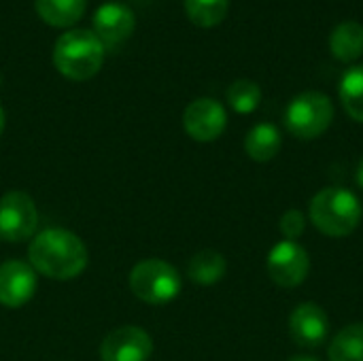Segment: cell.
Listing matches in <instances>:
<instances>
[{
  "label": "cell",
  "instance_id": "6da1fadb",
  "mask_svg": "<svg viewBox=\"0 0 363 361\" xmlns=\"http://www.w3.org/2000/svg\"><path fill=\"white\" fill-rule=\"evenodd\" d=\"M30 264L36 272L66 281L79 277L87 266V249L79 236L68 230H47L30 245Z\"/></svg>",
  "mask_w": 363,
  "mask_h": 361
},
{
  "label": "cell",
  "instance_id": "7a4b0ae2",
  "mask_svg": "<svg viewBox=\"0 0 363 361\" xmlns=\"http://www.w3.org/2000/svg\"><path fill=\"white\" fill-rule=\"evenodd\" d=\"M308 215L319 232L325 236L342 238L357 230L362 223L363 209L353 191L345 187H325L311 200Z\"/></svg>",
  "mask_w": 363,
  "mask_h": 361
},
{
  "label": "cell",
  "instance_id": "3957f363",
  "mask_svg": "<svg viewBox=\"0 0 363 361\" xmlns=\"http://www.w3.org/2000/svg\"><path fill=\"white\" fill-rule=\"evenodd\" d=\"M104 62V45L91 30H68L53 47V64L70 81L91 79Z\"/></svg>",
  "mask_w": 363,
  "mask_h": 361
},
{
  "label": "cell",
  "instance_id": "277c9868",
  "mask_svg": "<svg viewBox=\"0 0 363 361\" xmlns=\"http://www.w3.org/2000/svg\"><path fill=\"white\" fill-rule=\"evenodd\" d=\"M334 119V104L323 91H304L296 96L285 111L287 130L302 138L313 140L319 138Z\"/></svg>",
  "mask_w": 363,
  "mask_h": 361
},
{
  "label": "cell",
  "instance_id": "5b68a950",
  "mask_svg": "<svg viewBox=\"0 0 363 361\" xmlns=\"http://www.w3.org/2000/svg\"><path fill=\"white\" fill-rule=\"evenodd\" d=\"M130 287L134 296L147 304H168L181 291V277L177 268L164 260H145L134 266Z\"/></svg>",
  "mask_w": 363,
  "mask_h": 361
},
{
  "label": "cell",
  "instance_id": "8992f818",
  "mask_svg": "<svg viewBox=\"0 0 363 361\" xmlns=\"http://www.w3.org/2000/svg\"><path fill=\"white\" fill-rule=\"evenodd\" d=\"M38 226L32 198L23 191H9L0 198V238L9 243L28 240Z\"/></svg>",
  "mask_w": 363,
  "mask_h": 361
},
{
  "label": "cell",
  "instance_id": "52a82bcc",
  "mask_svg": "<svg viewBox=\"0 0 363 361\" xmlns=\"http://www.w3.org/2000/svg\"><path fill=\"white\" fill-rule=\"evenodd\" d=\"M311 270V257L306 249L294 240H281L279 245L272 247L268 255V274L270 279L285 287H298L306 281Z\"/></svg>",
  "mask_w": 363,
  "mask_h": 361
},
{
  "label": "cell",
  "instance_id": "ba28073f",
  "mask_svg": "<svg viewBox=\"0 0 363 361\" xmlns=\"http://www.w3.org/2000/svg\"><path fill=\"white\" fill-rule=\"evenodd\" d=\"M185 132L198 143H211L219 138L228 126L225 109L213 98H198L194 100L183 113Z\"/></svg>",
  "mask_w": 363,
  "mask_h": 361
},
{
  "label": "cell",
  "instance_id": "9c48e42d",
  "mask_svg": "<svg viewBox=\"0 0 363 361\" xmlns=\"http://www.w3.org/2000/svg\"><path fill=\"white\" fill-rule=\"evenodd\" d=\"M153 351L149 334L136 326L113 330L100 347L102 361H147Z\"/></svg>",
  "mask_w": 363,
  "mask_h": 361
},
{
  "label": "cell",
  "instance_id": "30bf717a",
  "mask_svg": "<svg viewBox=\"0 0 363 361\" xmlns=\"http://www.w3.org/2000/svg\"><path fill=\"white\" fill-rule=\"evenodd\" d=\"M136 28V17L130 6L119 2L102 4L94 15V34L104 47L121 45Z\"/></svg>",
  "mask_w": 363,
  "mask_h": 361
},
{
  "label": "cell",
  "instance_id": "8fae6325",
  "mask_svg": "<svg viewBox=\"0 0 363 361\" xmlns=\"http://www.w3.org/2000/svg\"><path fill=\"white\" fill-rule=\"evenodd\" d=\"M289 332L291 338L308 349H315L328 340L330 334V319L325 311L315 302H304L296 306L289 317Z\"/></svg>",
  "mask_w": 363,
  "mask_h": 361
},
{
  "label": "cell",
  "instance_id": "7c38bea8",
  "mask_svg": "<svg viewBox=\"0 0 363 361\" xmlns=\"http://www.w3.org/2000/svg\"><path fill=\"white\" fill-rule=\"evenodd\" d=\"M36 289L34 268L23 262H6L0 266V304L6 309L23 306Z\"/></svg>",
  "mask_w": 363,
  "mask_h": 361
},
{
  "label": "cell",
  "instance_id": "4fadbf2b",
  "mask_svg": "<svg viewBox=\"0 0 363 361\" xmlns=\"http://www.w3.org/2000/svg\"><path fill=\"white\" fill-rule=\"evenodd\" d=\"M330 51L338 62L351 64L363 55V26L359 21H342L330 34Z\"/></svg>",
  "mask_w": 363,
  "mask_h": 361
},
{
  "label": "cell",
  "instance_id": "5bb4252c",
  "mask_svg": "<svg viewBox=\"0 0 363 361\" xmlns=\"http://www.w3.org/2000/svg\"><path fill=\"white\" fill-rule=\"evenodd\" d=\"M283 138L274 123H257L245 138V151L255 162H270L281 151Z\"/></svg>",
  "mask_w": 363,
  "mask_h": 361
},
{
  "label": "cell",
  "instance_id": "9a60e30c",
  "mask_svg": "<svg viewBox=\"0 0 363 361\" xmlns=\"http://www.w3.org/2000/svg\"><path fill=\"white\" fill-rule=\"evenodd\" d=\"M85 6V0H36L38 17L53 28L74 26L83 17Z\"/></svg>",
  "mask_w": 363,
  "mask_h": 361
},
{
  "label": "cell",
  "instance_id": "2e32d148",
  "mask_svg": "<svg viewBox=\"0 0 363 361\" xmlns=\"http://www.w3.org/2000/svg\"><path fill=\"white\" fill-rule=\"evenodd\" d=\"M225 270H228L225 257L217 251H211V249L196 253L187 266L189 279L198 285H215L217 281L223 279Z\"/></svg>",
  "mask_w": 363,
  "mask_h": 361
},
{
  "label": "cell",
  "instance_id": "e0dca14e",
  "mask_svg": "<svg viewBox=\"0 0 363 361\" xmlns=\"http://www.w3.org/2000/svg\"><path fill=\"white\" fill-rule=\"evenodd\" d=\"M330 361H363V323L340 330L330 345Z\"/></svg>",
  "mask_w": 363,
  "mask_h": 361
},
{
  "label": "cell",
  "instance_id": "ac0fdd59",
  "mask_svg": "<svg viewBox=\"0 0 363 361\" xmlns=\"http://www.w3.org/2000/svg\"><path fill=\"white\" fill-rule=\"evenodd\" d=\"M340 100L349 117L363 123V64L351 66L340 81Z\"/></svg>",
  "mask_w": 363,
  "mask_h": 361
},
{
  "label": "cell",
  "instance_id": "d6986e66",
  "mask_svg": "<svg viewBox=\"0 0 363 361\" xmlns=\"http://www.w3.org/2000/svg\"><path fill=\"white\" fill-rule=\"evenodd\" d=\"M230 11V0H185L187 17L200 28L219 26Z\"/></svg>",
  "mask_w": 363,
  "mask_h": 361
},
{
  "label": "cell",
  "instance_id": "ffe728a7",
  "mask_svg": "<svg viewBox=\"0 0 363 361\" xmlns=\"http://www.w3.org/2000/svg\"><path fill=\"white\" fill-rule=\"evenodd\" d=\"M228 102L236 113L249 115L262 102V87L251 79H238L228 87Z\"/></svg>",
  "mask_w": 363,
  "mask_h": 361
},
{
  "label": "cell",
  "instance_id": "44dd1931",
  "mask_svg": "<svg viewBox=\"0 0 363 361\" xmlns=\"http://www.w3.org/2000/svg\"><path fill=\"white\" fill-rule=\"evenodd\" d=\"M279 228H281V232L285 234L287 240H294V243H296V238H300V236L304 234V230H306V217H304L302 211L289 209V211L281 217Z\"/></svg>",
  "mask_w": 363,
  "mask_h": 361
},
{
  "label": "cell",
  "instance_id": "7402d4cb",
  "mask_svg": "<svg viewBox=\"0 0 363 361\" xmlns=\"http://www.w3.org/2000/svg\"><path fill=\"white\" fill-rule=\"evenodd\" d=\"M357 185L363 189V160L359 162V166H357Z\"/></svg>",
  "mask_w": 363,
  "mask_h": 361
},
{
  "label": "cell",
  "instance_id": "603a6c76",
  "mask_svg": "<svg viewBox=\"0 0 363 361\" xmlns=\"http://www.w3.org/2000/svg\"><path fill=\"white\" fill-rule=\"evenodd\" d=\"M287 361H319V360H315V357H311V355H296V357H289Z\"/></svg>",
  "mask_w": 363,
  "mask_h": 361
},
{
  "label": "cell",
  "instance_id": "cb8c5ba5",
  "mask_svg": "<svg viewBox=\"0 0 363 361\" xmlns=\"http://www.w3.org/2000/svg\"><path fill=\"white\" fill-rule=\"evenodd\" d=\"M2 130H4V111L0 106V134H2Z\"/></svg>",
  "mask_w": 363,
  "mask_h": 361
}]
</instances>
